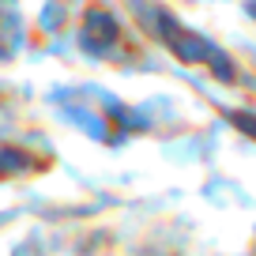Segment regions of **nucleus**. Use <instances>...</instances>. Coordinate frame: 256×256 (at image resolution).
<instances>
[{"instance_id": "1", "label": "nucleus", "mask_w": 256, "mask_h": 256, "mask_svg": "<svg viewBox=\"0 0 256 256\" xmlns=\"http://www.w3.org/2000/svg\"><path fill=\"white\" fill-rule=\"evenodd\" d=\"M83 42H87L90 49H98V53H102L106 46H113V42H117V23L110 19V12H102V8H90V12H87Z\"/></svg>"}]
</instances>
